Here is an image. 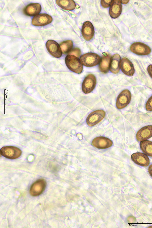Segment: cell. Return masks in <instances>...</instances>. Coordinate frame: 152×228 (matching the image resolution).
<instances>
[{"label":"cell","mask_w":152,"mask_h":228,"mask_svg":"<svg viewBox=\"0 0 152 228\" xmlns=\"http://www.w3.org/2000/svg\"><path fill=\"white\" fill-rule=\"evenodd\" d=\"M101 57L97 54L93 53H88L81 55L80 60L81 64L87 67H92L99 64Z\"/></svg>","instance_id":"cell-2"},{"label":"cell","mask_w":152,"mask_h":228,"mask_svg":"<svg viewBox=\"0 0 152 228\" xmlns=\"http://www.w3.org/2000/svg\"><path fill=\"white\" fill-rule=\"evenodd\" d=\"M41 7L38 3H31L27 5L24 9V14L28 16L37 15L41 11Z\"/></svg>","instance_id":"cell-17"},{"label":"cell","mask_w":152,"mask_h":228,"mask_svg":"<svg viewBox=\"0 0 152 228\" xmlns=\"http://www.w3.org/2000/svg\"><path fill=\"white\" fill-rule=\"evenodd\" d=\"M140 148L146 155L152 157V142L145 140L141 142Z\"/></svg>","instance_id":"cell-21"},{"label":"cell","mask_w":152,"mask_h":228,"mask_svg":"<svg viewBox=\"0 0 152 228\" xmlns=\"http://www.w3.org/2000/svg\"><path fill=\"white\" fill-rule=\"evenodd\" d=\"M148 171L149 174L152 177V164L149 166Z\"/></svg>","instance_id":"cell-27"},{"label":"cell","mask_w":152,"mask_h":228,"mask_svg":"<svg viewBox=\"0 0 152 228\" xmlns=\"http://www.w3.org/2000/svg\"><path fill=\"white\" fill-rule=\"evenodd\" d=\"M121 3L123 4H126L129 1V0H120Z\"/></svg>","instance_id":"cell-28"},{"label":"cell","mask_w":152,"mask_h":228,"mask_svg":"<svg viewBox=\"0 0 152 228\" xmlns=\"http://www.w3.org/2000/svg\"><path fill=\"white\" fill-rule=\"evenodd\" d=\"M152 136V125L144 126L137 132L136 137L137 140L141 142L148 139Z\"/></svg>","instance_id":"cell-15"},{"label":"cell","mask_w":152,"mask_h":228,"mask_svg":"<svg viewBox=\"0 0 152 228\" xmlns=\"http://www.w3.org/2000/svg\"><path fill=\"white\" fill-rule=\"evenodd\" d=\"M131 98L130 92L128 89L122 91L119 95L116 103L117 108L121 109L126 107L130 103Z\"/></svg>","instance_id":"cell-5"},{"label":"cell","mask_w":152,"mask_h":228,"mask_svg":"<svg viewBox=\"0 0 152 228\" xmlns=\"http://www.w3.org/2000/svg\"><path fill=\"white\" fill-rule=\"evenodd\" d=\"M57 4L61 8L65 10H72L76 7V4L72 0H57Z\"/></svg>","instance_id":"cell-20"},{"label":"cell","mask_w":152,"mask_h":228,"mask_svg":"<svg viewBox=\"0 0 152 228\" xmlns=\"http://www.w3.org/2000/svg\"><path fill=\"white\" fill-rule=\"evenodd\" d=\"M110 59L111 55L109 54H105L102 56L99 65V69L102 72L105 74L109 72Z\"/></svg>","instance_id":"cell-19"},{"label":"cell","mask_w":152,"mask_h":228,"mask_svg":"<svg viewBox=\"0 0 152 228\" xmlns=\"http://www.w3.org/2000/svg\"><path fill=\"white\" fill-rule=\"evenodd\" d=\"M60 46L62 53L66 54L68 53L72 49L73 43L71 40H67L61 42Z\"/></svg>","instance_id":"cell-22"},{"label":"cell","mask_w":152,"mask_h":228,"mask_svg":"<svg viewBox=\"0 0 152 228\" xmlns=\"http://www.w3.org/2000/svg\"><path fill=\"white\" fill-rule=\"evenodd\" d=\"M122 10V6L120 0H112L109 11L110 16L114 19L117 18L120 15Z\"/></svg>","instance_id":"cell-16"},{"label":"cell","mask_w":152,"mask_h":228,"mask_svg":"<svg viewBox=\"0 0 152 228\" xmlns=\"http://www.w3.org/2000/svg\"><path fill=\"white\" fill-rule=\"evenodd\" d=\"M81 54V50L78 48H75L72 49L68 53V55H74L78 58L79 57Z\"/></svg>","instance_id":"cell-23"},{"label":"cell","mask_w":152,"mask_h":228,"mask_svg":"<svg viewBox=\"0 0 152 228\" xmlns=\"http://www.w3.org/2000/svg\"><path fill=\"white\" fill-rule=\"evenodd\" d=\"M65 63L68 69L72 71L79 74L82 72V64L77 57L68 55L65 58Z\"/></svg>","instance_id":"cell-1"},{"label":"cell","mask_w":152,"mask_h":228,"mask_svg":"<svg viewBox=\"0 0 152 228\" xmlns=\"http://www.w3.org/2000/svg\"><path fill=\"white\" fill-rule=\"evenodd\" d=\"M96 84V79L93 74L87 75L84 79L82 85V90L85 94L91 92L95 88Z\"/></svg>","instance_id":"cell-4"},{"label":"cell","mask_w":152,"mask_h":228,"mask_svg":"<svg viewBox=\"0 0 152 228\" xmlns=\"http://www.w3.org/2000/svg\"><path fill=\"white\" fill-rule=\"evenodd\" d=\"M105 115V112L103 110H95L91 113L86 119V123L90 126H94L102 121Z\"/></svg>","instance_id":"cell-6"},{"label":"cell","mask_w":152,"mask_h":228,"mask_svg":"<svg viewBox=\"0 0 152 228\" xmlns=\"http://www.w3.org/2000/svg\"><path fill=\"white\" fill-rule=\"evenodd\" d=\"M92 145L98 148L104 149L111 147L112 144V141L109 138L103 136H98L92 140Z\"/></svg>","instance_id":"cell-12"},{"label":"cell","mask_w":152,"mask_h":228,"mask_svg":"<svg viewBox=\"0 0 152 228\" xmlns=\"http://www.w3.org/2000/svg\"><path fill=\"white\" fill-rule=\"evenodd\" d=\"M48 52L53 57L56 58L60 57L62 52L60 46L55 41L49 40H48L46 44Z\"/></svg>","instance_id":"cell-10"},{"label":"cell","mask_w":152,"mask_h":228,"mask_svg":"<svg viewBox=\"0 0 152 228\" xmlns=\"http://www.w3.org/2000/svg\"><path fill=\"white\" fill-rule=\"evenodd\" d=\"M145 108L148 111H152V95L148 99L146 104Z\"/></svg>","instance_id":"cell-24"},{"label":"cell","mask_w":152,"mask_h":228,"mask_svg":"<svg viewBox=\"0 0 152 228\" xmlns=\"http://www.w3.org/2000/svg\"><path fill=\"white\" fill-rule=\"evenodd\" d=\"M131 158L135 164L142 166L147 167L149 165L150 162L148 156L142 153L133 154L131 156Z\"/></svg>","instance_id":"cell-14"},{"label":"cell","mask_w":152,"mask_h":228,"mask_svg":"<svg viewBox=\"0 0 152 228\" xmlns=\"http://www.w3.org/2000/svg\"><path fill=\"white\" fill-rule=\"evenodd\" d=\"M112 0H102L101 4L103 7L107 8L110 6Z\"/></svg>","instance_id":"cell-25"},{"label":"cell","mask_w":152,"mask_h":228,"mask_svg":"<svg viewBox=\"0 0 152 228\" xmlns=\"http://www.w3.org/2000/svg\"><path fill=\"white\" fill-rule=\"evenodd\" d=\"M120 67L122 72L126 75L132 76L134 73L133 64L126 57H124L121 60Z\"/></svg>","instance_id":"cell-11"},{"label":"cell","mask_w":152,"mask_h":228,"mask_svg":"<svg viewBox=\"0 0 152 228\" xmlns=\"http://www.w3.org/2000/svg\"><path fill=\"white\" fill-rule=\"evenodd\" d=\"M46 186L45 181L43 179H40L34 182L31 186L29 193L33 196H37L44 190Z\"/></svg>","instance_id":"cell-9"},{"label":"cell","mask_w":152,"mask_h":228,"mask_svg":"<svg viewBox=\"0 0 152 228\" xmlns=\"http://www.w3.org/2000/svg\"><path fill=\"white\" fill-rule=\"evenodd\" d=\"M52 20V17L50 15L45 13L40 14L33 17L32 23L36 26H43L50 23Z\"/></svg>","instance_id":"cell-8"},{"label":"cell","mask_w":152,"mask_h":228,"mask_svg":"<svg viewBox=\"0 0 152 228\" xmlns=\"http://www.w3.org/2000/svg\"><path fill=\"white\" fill-rule=\"evenodd\" d=\"M120 57L118 54H115L111 57L110 59L109 69L112 73L116 74L119 73L120 70Z\"/></svg>","instance_id":"cell-18"},{"label":"cell","mask_w":152,"mask_h":228,"mask_svg":"<svg viewBox=\"0 0 152 228\" xmlns=\"http://www.w3.org/2000/svg\"><path fill=\"white\" fill-rule=\"evenodd\" d=\"M94 29L91 22L89 21L85 22L81 29V33L84 39L87 41L91 40L94 35Z\"/></svg>","instance_id":"cell-13"},{"label":"cell","mask_w":152,"mask_h":228,"mask_svg":"<svg viewBox=\"0 0 152 228\" xmlns=\"http://www.w3.org/2000/svg\"><path fill=\"white\" fill-rule=\"evenodd\" d=\"M0 151L2 155L10 159L18 158L22 154V151L19 149L12 146L3 147L1 148Z\"/></svg>","instance_id":"cell-3"},{"label":"cell","mask_w":152,"mask_h":228,"mask_svg":"<svg viewBox=\"0 0 152 228\" xmlns=\"http://www.w3.org/2000/svg\"><path fill=\"white\" fill-rule=\"evenodd\" d=\"M130 51L133 53L139 55H146L149 54L151 50L147 45L140 42H135L130 47Z\"/></svg>","instance_id":"cell-7"},{"label":"cell","mask_w":152,"mask_h":228,"mask_svg":"<svg viewBox=\"0 0 152 228\" xmlns=\"http://www.w3.org/2000/svg\"><path fill=\"white\" fill-rule=\"evenodd\" d=\"M147 70L149 75L152 78V65H150L148 66Z\"/></svg>","instance_id":"cell-26"}]
</instances>
